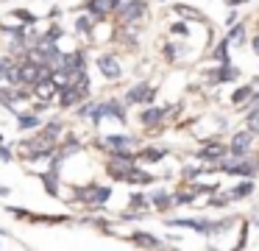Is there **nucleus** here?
Segmentation results:
<instances>
[{
    "instance_id": "f257e3e1",
    "label": "nucleus",
    "mask_w": 259,
    "mask_h": 251,
    "mask_svg": "<svg viewBox=\"0 0 259 251\" xmlns=\"http://www.w3.org/2000/svg\"><path fill=\"white\" fill-rule=\"evenodd\" d=\"M251 145H253V131H251V128L237 131L234 137H231V142H229V154L240 159V156H245L248 151H251Z\"/></svg>"
},
{
    "instance_id": "c9c22d12",
    "label": "nucleus",
    "mask_w": 259,
    "mask_h": 251,
    "mask_svg": "<svg viewBox=\"0 0 259 251\" xmlns=\"http://www.w3.org/2000/svg\"><path fill=\"white\" fill-rule=\"evenodd\" d=\"M112 3H114V11H117V9H120V3H123V0H112Z\"/></svg>"
},
{
    "instance_id": "1a4fd4ad",
    "label": "nucleus",
    "mask_w": 259,
    "mask_h": 251,
    "mask_svg": "<svg viewBox=\"0 0 259 251\" xmlns=\"http://www.w3.org/2000/svg\"><path fill=\"white\" fill-rule=\"evenodd\" d=\"M87 11H90L92 17H103V14H109V11H114V3L112 0H87Z\"/></svg>"
},
{
    "instance_id": "b1692460",
    "label": "nucleus",
    "mask_w": 259,
    "mask_h": 251,
    "mask_svg": "<svg viewBox=\"0 0 259 251\" xmlns=\"http://www.w3.org/2000/svg\"><path fill=\"white\" fill-rule=\"evenodd\" d=\"M162 156H164L162 148H148V151H142V159H145V162H156V159H162Z\"/></svg>"
},
{
    "instance_id": "5701e85b",
    "label": "nucleus",
    "mask_w": 259,
    "mask_h": 251,
    "mask_svg": "<svg viewBox=\"0 0 259 251\" xmlns=\"http://www.w3.org/2000/svg\"><path fill=\"white\" fill-rule=\"evenodd\" d=\"M245 98H253V87H240L234 95H231V103H242Z\"/></svg>"
},
{
    "instance_id": "c756f323",
    "label": "nucleus",
    "mask_w": 259,
    "mask_h": 251,
    "mask_svg": "<svg viewBox=\"0 0 259 251\" xmlns=\"http://www.w3.org/2000/svg\"><path fill=\"white\" fill-rule=\"evenodd\" d=\"M14 17H20L23 22H34V14H28L25 9H20V11H14Z\"/></svg>"
},
{
    "instance_id": "c85d7f7f",
    "label": "nucleus",
    "mask_w": 259,
    "mask_h": 251,
    "mask_svg": "<svg viewBox=\"0 0 259 251\" xmlns=\"http://www.w3.org/2000/svg\"><path fill=\"white\" fill-rule=\"evenodd\" d=\"M203 170H209V167H187V170H184V178H198Z\"/></svg>"
},
{
    "instance_id": "0eeeda50",
    "label": "nucleus",
    "mask_w": 259,
    "mask_h": 251,
    "mask_svg": "<svg viewBox=\"0 0 259 251\" xmlns=\"http://www.w3.org/2000/svg\"><path fill=\"white\" fill-rule=\"evenodd\" d=\"M109 195H112V190H109V187H90V190H81L78 198L92 201V204H103V201H109Z\"/></svg>"
},
{
    "instance_id": "2eb2a0df",
    "label": "nucleus",
    "mask_w": 259,
    "mask_h": 251,
    "mask_svg": "<svg viewBox=\"0 0 259 251\" xmlns=\"http://www.w3.org/2000/svg\"><path fill=\"white\" fill-rule=\"evenodd\" d=\"M53 92H56V81H53V76L36 84V95H39V98H53Z\"/></svg>"
},
{
    "instance_id": "a211bd4d",
    "label": "nucleus",
    "mask_w": 259,
    "mask_h": 251,
    "mask_svg": "<svg viewBox=\"0 0 259 251\" xmlns=\"http://www.w3.org/2000/svg\"><path fill=\"white\" fill-rule=\"evenodd\" d=\"M153 206H156V209H170V204H173L176 198H170L167 193H164V190H159V193H153Z\"/></svg>"
},
{
    "instance_id": "423d86ee",
    "label": "nucleus",
    "mask_w": 259,
    "mask_h": 251,
    "mask_svg": "<svg viewBox=\"0 0 259 251\" xmlns=\"http://www.w3.org/2000/svg\"><path fill=\"white\" fill-rule=\"evenodd\" d=\"M206 76L212 78V81H218V84H226V81H234V78L240 76V70H237V67H231V64H220L218 70H209Z\"/></svg>"
},
{
    "instance_id": "f704fd0d",
    "label": "nucleus",
    "mask_w": 259,
    "mask_h": 251,
    "mask_svg": "<svg viewBox=\"0 0 259 251\" xmlns=\"http://www.w3.org/2000/svg\"><path fill=\"white\" fill-rule=\"evenodd\" d=\"M251 48H253V50H256V53H259V37H253V39H251Z\"/></svg>"
},
{
    "instance_id": "bb28decb",
    "label": "nucleus",
    "mask_w": 259,
    "mask_h": 251,
    "mask_svg": "<svg viewBox=\"0 0 259 251\" xmlns=\"http://www.w3.org/2000/svg\"><path fill=\"white\" fill-rule=\"evenodd\" d=\"M170 31H173L176 37H187V33H190V28H187V22H176V25L170 28Z\"/></svg>"
},
{
    "instance_id": "ddd939ff",
    "label": "nucleus",
    "mask_w": 259,
    "mask_h": 251,
    "mask_svg": "<svg viewBox=\"0 0 259 251\" xmlns=\"http://www.w3.org/2000/svg\"><path fill=\"white\" fill-rule=\"evenodd\" d=\"M229 151V145H220V142H209V148H203L201 151V156L203 159H220V156Z\"/></svg>"
},
{
    "instance_id": "7ed1b4c3",
    "label": "nucleus",
    "mask_w": 259,
    "mask_h": 251,
    "mask_svg": "<svg viewBox=\"0 0 259 251\" xmlns=\"http://www.w3.org/2000/svg\"><path fill=\"white\" fill-rule=\"evenodd\" d=\"M220 170L223 173H229V176H248L251 178L253 173H256V162H223V165H220Z\"/></svg>"
},
{
    "instance_id": "a878e982",
    "label": "nucleus",
    "mask_w": 259,
    "mask_h": 251,
    "mask_svg": "<svg viewBox=\"0 0 259 251\" xmlns=\"http://www.w3.org/2000/svg\"><path fill=\"white\" fill-rule=\"evenodd\" d=\"M75 28H78L81 33H90L92 31V22L87 20V17H78V20H75Z\"/></svg>"
},
{
    "instance_id": "9d476101",
    "label": "nucleus",
    "mask_w": 259,
    "mask_h": 251,
    "mask_svg": "<svg viewBox=\"0 0 259 251\" xmlns=\"http://www.w3.org/2000/svg\"><path fill=\"white\" fill-rule=\"evenodd\" d=\"M62 70H67L70 76L78 73V70H84V56H81V53H67V56H64V61H62Z\"/></svg>"
},
{
    "instance_id": "dca6fc26",
    "label": "nucleus",
    "mask_w": 259,
    "mask_h": 251,
    "mask_svg": "<svg viewBox=\"0 0 259 251\" xmlns=\"http://www.w3.org/2000/svg\"><path fill=\"white\" fill-rule=\"evenodd\" d=\"M173 11L179 17H190V20H203L201 14H198V9H192V6H187V3H176L173 6Z\"/></svg>"
},
{
    "instance_id": "f03ea898",
    "label": "nucleus",
    "mask_w": 259,
    "mask_h": 251,
    "mask_svg": "<svg viewBox=\"0 0 259 251\" xmlns=\"http://www.w3.org/2000/svg\"><path fill=\"white\" fill-rule=\"evenodd\" d=\"M148 6H145V0H128L125 6H120L117 9V17H120V22H134V20H140L142 17V11H145Z\"/></svg>"
},
{
    "instance_id": "f3484780",
    "label": "nucleus",
    "mask_w": 259,
    "mask_h": 251,
    "mask_svg": "<svg viewBox=\"0 0 259 251\" xmlns=\"http://www.w3.org/2000/svg\"><path fill=\"white\" fill-rule=\"evenodd\" d=\"M229 39H223V42L218 45V48H214V59L220 61V64H231V56H229Z\"/></svg>"
},
{
    "instance_id": "473e14b6",
    "label": "nucleus",
    "mask_w": 259,
    "mask_h": 251,
    "mask_svg": "<svg viewBox=\"0 0 259 251\" xmlns=\"http://www.w3.org/2000/svg\"><path fill=\"white\" fill-rule=\"evenodd\" d=\"M0 159H12V151H9V148H0Z\"/></svg>"
},
{
    "instance_id": "f8f14e48",
    "label": "nucleus",
    "mask_w": 259,
    "mask_h": 251,
    "mask_svg": "<svg viewBox=\"0 0 259 251\" xmlns=\"http://www.w3.org/2000/svg\"><path fill=\"white\" fill-rule=\"evenodd\" d=\"M164 120V109H156V106H151V109L142 112L140 123H145V126H156V123Z\"/></svg>"
},
{
    "instance_id": "2f4dec72",
    "label": "nucleus",
    "mask_w": 259,
    "mask_h": 251,
    "mask_svg": "<svg viewBox=\"0 0 259 251\" xmlns=\"http://www.w3.org/2000/svg\"><path fill=\"white\" fill-rule=\"evenodd\" d=\"M237 22V11H229V17H226V25H234Z\"/></svg>"
},
{
    "instance_id": "cd10ccee",
    "label": "nucleus",
    "mask_w": 259,
    "mask_h": 251,
    "mask_svg": "<svg viewBox=\"0 0 259 251\" xmlns=\"http://www.w3.org/2000/svg\"><path fill=\"white\" fill-rule=\"evenodd\" d=\"M173 198H176V204H190V201L195 198V193H176Z\"/></svg>"
},
{
    "instance_id": "4be33fe9",
    "label": "nucleus",
    "mask_w": 259,
    "mask_h": 251,
    "mask_svg": "<svg viewBox=\"0 0 259 251\" xmlns=\"http://www.w3.org/2000/svg\"><path fill=\"white\" fill-rule=\"evenodd\" d=\"M245 126L251 128L253 134H259V106H256V109H251V112H248V117H245Z\"/></svg>"
},
{
    "instance_id": "20e7f679",
    "label": "nucleus",
    "mask_w": 259,
    "mask_h": 251,
    "mask_svg": "<svg viewBox=\"0 0 259 251\" xmlns=\"http://www.w3.org/2000/svg\"><path fill=\"white\" fill-rule=\"evenodd\" d=\"M151 100H153V89L148 87L145 81L131 87L128 92H125V103H151Z\"/></svg>"
},
{
    "instance_id": "4468645a",
    "label": "nucleus",
    "mask_w": 259,
    "mask_h": 251,
    "mask_svg": "<svg viewBox=\"0 0 259 251\" xmlns=\"http://www.w3.org/2000/svg\"><path fill=\"white\" fill-rule=\"evenodd\" d=\"M131 240H134L137 245H148V248H156L159 245V237H153V234H148V232H134Z\"/></svg>"
},
{
    "instance_id": "e433bc0d",
    "label": "nucleus",
    "mask_w": 259,
    "mask_h": 251,
    "mask_svg": "<svg viewBox=\"0 0 259 251\" xmlns=\"http://www.w3.org/2000/svg\"><path fill=\"white\" fill-rule=\"evenodd\" d=\"M0 3H6V0H0Z\"/></svg>"
},
{
    "instance_id": "39448f33",
    "label": "nucleus",
    "mask_w": 259,
    "mask_h": 251,
    "mask_svg": "<svg viewBox=\"0 0 259 251\" xmlns=\"http://www.w3.org/2000/svg\"><path fill=\"white\" fill-rule=\"evenodd\" d=\"M84 89L78 87V84H73V81H67L62 87V92H59V100H62V106H73V103H78L81 98H84Z\"/></svg>"
},
{
    "instance_id": "aec40b11",
    "label": "nucleus",
    "mask_w": 259,
    "mask_h": 251,
    "mask_svg": "<svg viewBox=\"0 0 259 251\" xmlns=\"http://www.w3.org/2000/svg\"><path fill=\"white\" fill-rule=\"evenodd\" d=\"M125 182H140V184H151L153 182V176L151 173H145V170H140V167H131V173H128V178Z\"/></svg>"
},
{
    "instance_id": "6ab92c4d",
    "label": "nucleus",
    "mask_w": 259,
    "mask_h": 251,
    "mask_svg": "<svg viewBox=\"0 0 259 251\" xmlns=\"http://www.w3.org/2000/svg\"><path fill=\"white\" fill-rule=\"evenodd\" d=\"M253 193V182H242V184H237L234 187V193H229V198L234 201V198H248V195Z\"/></svg>"
},
{
    "instance_id": "393cba45",
    "label": "nucleus",
    "mask_w": 259,
    "mask_h": 251,
    "mask_svg": "<svg viewBox=\"0 0 259 251\" xmlns=\"http://www.w3.org/2000/svg\"><path fill=\"white\" fill-rule=\"evenodd\" d=\"M20 126L23 128H36L39 126V117L36 115H20Z\"/></svg>"
},
{
    "instance_id": "6e6552de",
    "label": "nucleus",
    "mask_w": 259,
    "mask_h": 251,
    "mask_svg": "<svg viewBox=\"0 0 259 251\" xmlns=\"http://www.w3.org/2000/svg\"><path fill=\"white\" fill-rule=\"evenodd\" d=\"M98 67H101V73L106 78H120V64H117V59H114V56H101V59H98Z\"/></svg>"
},
{
    "instance_id": "7c9ffc66",
    "label": "nucleus",
    "mask_w": 259,
    "mask_h": 251,
    "mask_svg": "<svg viewBox=\"0 0 259 251\" xmlns=\"http://www.w3.org/2000/svg\"><path fill=\"white\" fill-rule=\"evenodd\" d=\"M164 56H167L170 61L176 59V48H173V45H164Z\"/></svg>"
},
{
    "instance_id": "9b49d317",
    "label": "nucleus",
    "mask_w": 259,
    "mask_h": 251,
    "mask_svg": "<svg viewBox=\"0 0 259 251\" xmlns=\"http://www.w3.org/2000/svg\"><path fill=\"white\" fill-rule=\"evenodd\" d=\"M103 145L112 151H128V145H134V139L131 137H117V134H112V137L103 139Z\"/></svg>"
},
{
    "instance_id": "412c9836",
    "label": "nucleus",
    "mask_w": 259,
    "mask_h": 251,
    "mask_svg": "<svg viewBox=\"0 0 259 251\" xmlns=\"http://www.w3.org/2000/svg\"><path fill=\"white\" fill-rule=\"evenodd\" d=\"M226 39H229V42L242 45V42H245V25H237V22H234V25L229 28V37H226Z\"/></svg>"
},
{
    "instance_id": "72a5a7b5",
    "label": "nucleus",
    "mask_w": 259,
    "mask_h": 251,
    "mask_svg": "<svg viewBox=\"0 0 259 251\" xmlns=\"http://www.w3.org/2000/svg\"><path fill=\"white\" fill-rule=\"evenodd\" d=\"M229 6H242V3H251V0H226Z\"/></svg>"
}]
</instances>
